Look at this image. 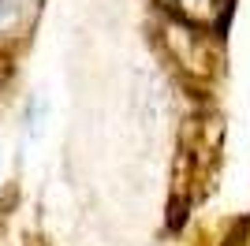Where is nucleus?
Segmentation results:
<instances>
[{"mask_svg":"<svg viewBox=\"0 0 250 246\" xmlns=\"http://www.w3.org/2000/svg\"><path fill=\"white\" fill-rule=\"evenodd\" d=\"M165 19L187 22V26H198V30L220 34L224 22H228L231 0H153Z\"/></svg>","mask_w":250,"mask_h":246,"instance_id":"f257e3e1","label":"nucleus"},{"mask_svg":"<svg viewBox=\"0 0 250 246\" xmlns=\"http://www.w3.org/2000/svg\"><path fill=\"white\" fill-rule=\"evenodd\" d=\"M42 15V0H0V52L22 41Z\"/></svg>","mask_w":250,"mask_h":246,"instance_id":"f03ea898","label":"nucleus"},{"mask_svg":"<svg viewBox=\"0 0 250 246\" xmlns=\"http://www.w3.org/2000/svg\"><path fill=\"white\" fill-rule=\"evenodd\" d=\"M4 82H8V60H4V52H0V90H4Z\"/></svg>","mask_w":250,"mask_h":246,"instance_id":"7ed1b4c3","label":"nucleus"},{"mask_svg":"<svg viewBox=\"0 0 250 246\" xmlns=\"http://www.w3.org/2000/svg\"><path fill=\"white\" fill-rule=\"evenodd\" d=\"M243 246H250V235H247V243H243Z\"/></svg>","mask_w":250,"mask_h":246,"instance_id":"20e7f679","label":"nucleus"}]
</instances>
